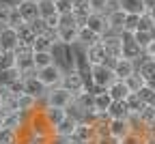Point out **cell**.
I'll return each instance as SVG.
<instances>
[{"mask_svg": "<svg viewBox=\"0 0 155 144\" xmlns=\"http://www.w3.org/2000/svg\"><path fill=\"white\" fill-rule=\"evenodd\" d=\"M75 101V93L67 90L65 86H56V88H50L45 93V106H52V108H71Z\"/></svg>", "mask_w": 155, "mask_h": 144, "instance_id": "1", "label": "cell"}, {"mask_svg": "<svg viewBox=\"0 0 155 144\" xmlns=\"http://www.w3.org/2000/svg\"><path fill=\"white\" fill-rule=\"evenodd\" d=\"M35 75H37L39 82H41V84L50 90V88H56V86H61V84H63L65 71L58 67L56 63H52V65H48V67H43V69H37Z\"/></svg>", "mask_w": 155, "mask_h": 144, "instance_id": "2", "label": "cell"}, {"mask_svg": "<svg viewBox=\"0 0 155 144\" xmlns=\"http://www.w3.org/2000/svg\"><path fill=\"white\" fill-rule=\"evenodd\" d=\"M69 140H73L78 144H93L97 140L95 125L88 123V120H78V125H75V129H73V133H71Z\"/></svg>", "mask_w": 155, "mask_h": 144, "instance_id": "3", "label": "cell"}, {"mask_svg": "<svg viewBox=\"0 0 155 144\" xmlns=\"http://www.w3.org/2000/svg\"><path fill=\"white\" fill-rule=\"evenodd\" d=\"M131 133V125L129 118H108V138L119 144L123 138H127Z\"/></svg>", "mask_w": 155, "mask_h": 144, "instance_id": "4", "label": "cell"}, {"mask_svg": "<svg viewBox=\"0 0 155 144\" xmlns=\"http://www.w3.org/2000/svg\"><path fill=\"white\" fill-rule=\"evenodd\" d=\"M91 77H93V84L101 90H106L114 82V73L108 65H93L91 67Z\"/></svg>", "mask_w": 155, "mask_h": 144, "instance_id": "5", "label": "cell"}, {"mask_svg": "<svg viewBox=\"0 0 155 144\" xmlns=\"http://www.w3.org/2000/svg\"><path fill=\"white\" fill-rule=\"evenodd\" d=\"M24 127H28V133H32V136H50L52 138V127L48 125V120L43 118L41 112H30V118Z\"/></svg>", "mask_w": 155, "mask_h": 144, "instance_id": "6", "label": "cell"}, {"mask_svg": "<svg viewBox=\"0 0 155 144\" xmlns=\"http://www.w3.org/2000/svg\"><path fill=\"white\" fill-rule=\"evenodd\" d=\"M0 125L5 129H13V131H19L24 127V114L19 110H0Z\"/></svg>", "mask_w": 155, "mask_h": 144, "instance_id": "7", "label": "cell"}, {"mask_svg": "<svg viewBox=\"0 0 155 144\" xmlns=\"http://www.w3.org/2000/svg\"><path fill=\"white\" fill-rule=\"evenodd\" d=\"M22 82H24V93H26V95H30V97H35L37 101L48 93V88L41 84V82H39V77H37L35 73L24 75V77H22Z\"/></svg>", "mask_w": 155, "mask_h": 144, "instance_id": "8", "label": "cell"}, {"mask_svg": "<svg viewBox=\"0 0 155 144\" xmlns=\"http://www.w3.org/2000/svg\"><path fill=\"white\" fill-rule=\"evenodd\" d=\"M82 26H86L88 30H93L95 34H99V37H106V32L110 30V28H108V19H106V15H101V13H91V15L84 19Z\"/></svg>", "mask_w": 155, "mask_h": 144, "instance_id": "9", "label": "cell"}, {"mask_svg": "<svg viewBox=\"0 0 155 144\" xmlns=\"http://www.w3.org/2000/svg\"><path fill=\"white\" fill-rule=\"evenodd\" d=\"M75 125H78V118L71 116V114H67V116L54 127L52 136H54V138H61V140H69L71 133H73V129H75Z\"/></svg>", "mask_w": 155, "mask_h": 144, "instance_id": "10", "label": "cell"}, {"mask_svg": "<svg viewBox=\"0 0 155 144\" xmlns=\"http://www.w3.org/2000/svg\"><path fill=\"white\" fill-rule=\"evenodd\" d=\"M134 71H136L134 60H127V58H116V60H114V65H112L114 80H127Z\"/></svg>", "mask_w": 155, "mask_h": 144, "instance_id": "11", "label": "cell"}, {"mask_svg": "<svg viewBox=\"0 0 155 144\" xmlns=\"http://www.w3.org/2000/svg\"><path fill=\"white\" fill-rule=\"evenodd\" d=\"M15 54V52H13ZM15 69L19 71V75H30L35 73V63H32V50L24 52V54H15Z\"/></svg>", "mask_w": 155, "mask_h": 144, "instance_id": "12", "label": "cell"}, {"mask_svg": "<svg viewBox=\"0 0 155 144\" xmlns=\"http://www.w3.org/2000/svg\"><path fill=\"white\" fill-rule=\"evenodd\" d=\"M101 45H104L108 58H114V60L121 58V47H123V39H121V37H116V34H112V37H101Z\"/></svg>", "mask_w": 155, "mask_h": 144, "instance_id": "13", "label": "cell"}, {"mask_svg": "<svg viewBox=\"0 0 155 144\" xmlns=\"http://www.w3.org/2000/svg\"><path fill=\"white\" fill-rule=\"evenodd\" d=\"M61 86H65L67 90H71V93H80V90H84V80H82V73L78 71V69H71L69 73H65V77H63V84Z\"/></svg>", "mask_w": 155, "mask_h": 144, "instance_id": "14", "label": "cell"}, {"mask_svg": "<svg viewBox=\"0 0 155 144\" xmlns=\"http://www.w3.org/2000/svg\"><path fill=\"white\" fill-rule=\"evenodd\" d=\"M17 32H15V28H9V26H5V28H0V50L2 52H13L15 47H17Z\"/></svg>", "mask_w": 155, "mask_h": 144, "instance_id": "15", "label": "cell"}, {"mask_svg": "<svg viewBox=\"0 0 155 144\" xmlns=\"http://www.w3.org/2000/svg\"><path fill=\"white\" fill-rule=\"evenodd\" d=\"M54 43H58L56 37H54V32L37 34V37H35V41H32V45H30V50H32V52H52Z\"/></svg>", "mask_w": 155, "mask_h": 144, "instance_id": "16", "label": "cell"}, {"mask_svg": "<svg viewBox=\"0 0 155 144\" xmlns=\"http://www.w3.org/2000/svg\"><path fill=\"white\" fill-rule=\"evenodd\" d=\"M106 58H108V54H106V50L101 45V41H99V43H95V45H91V47H86V63H88V67L104 65Z\"/></svg>", "mask_w": 155, "mask_h": 144, "instance_id": "17", "label": "cell"}, {"mask_svg": "<svg viewBox=\"0 0 155 144\" xmlns=\"http://www.w3.org/2000/svg\"><path fill=\"white\" fill-rule=\"evenodd\" d=\"M110 106H112V97L108 95V90H101V93L93 95V110H95L97 116H106Z\"/></svg>", "mask_w": 155, "mask_h": 144, "instance_id": "18", "label": "cell"}, {"mask_svg": "<svg viewBox=\"0 0 155 144\" xmlns=\"http://www.w3.org/2000/svg\"><path fill=\"white\" fill-rule=\"evenodd\" d=\"M54 37L58 43H65V45H71L78 41V26H58L54 30Z\"/></svg>", "mask_w": 155, "mask_h": 144, "instance_id": "19", "label": "cell"}, {"mask_svg": "<svg viewBox=\"0 0 155 144\" xmlns=\"http://www.w3.org/2000/svg\"><path fill=\"white\" fill-rule=\"evenodd\" d=\"M41 114H43V118L48 120V125L52 127V131H54V127L61 123L65 116H67V110H63V108H52V106H45L43 110H41Z\"/></svg>", "mask_w": 155, "mask_h": 144, "instance_id": "20", "label": "cell"}, {"mask_svg": "<svg viewBox=\"0 0 155 144\" xmlns=\"http://www.w3.org/2000/svg\"><path fill=\"white\" fill-rule=\"evenodd\" d=\"M138 75L144 80V86L155 90V63L153 60H149V58L144 60V63L140 65V69H138Z\"/></svg>", "mask_w": 155, "mask_h": 144, "instance_id": "21", "label": "cell"}, {"mask_svg": "<svg viewBox=\"0 0 155 144\" xmlns=\"http://www.w3.org/2000/svg\"><path fill=\"white\" fill-rule=\"evenodd\" d=\"M142 56V50L138 47V43L131 39V34L127 39H123V47H121V58H127V60H136Z\"/></svg>", "mask_w": 155, "mask_h": 144, "instance_id": "22", "label": "cell"}, {"mask_svg": "<svg viewBox=\"0 0 155 144\" xmlns=\"http://www.w3.org/2000/svg\"><path fill=\"white\" fill-rule=\"evenodd\" d=\"M106 90L112 97V101H125V97L129 95V88H127V84H125L123 80H114Z\"/></svg>", "mask_w": 155, "mask_h": 144, "instance_id": "23", "label": "cell"}, {"mask_svg": "<svg viewBox=\"0 0 155 144\" xmlns=\"http://www.w3.org/2000/svg\"><path fill=\"white\" fill-rule=\"evenodd\" d=\"M116 5L123 13H134V15H142L147 13L144 9V0H116Z\"/></svg>", "mask_w": 155, "mask_h": 144, "instance_id": "24", "label": "cell"}, {"mask_svg": "<svg viewBox=\"0 0 155 144\" xmlns=\"http://www.w3.org/2000/svg\"><path fill=\"white\" fill-rule=\"evenodd\" d=\"M17 11H19V15L24 17V22H26V24L35 22V19L39 17V9H37V5H35V2H26V0H19Z\"/></svg>", "mask_w": 155, "mask_h": 144, "instance_id": "25", "label": "cell"}, {"mask_svg": "<svg viewBox=\"0 0 155 144\" xmlns=\"http://www.w3.org/2000/svg\"><path fill=\"white\" fill-rule=\"evenodd\" d=\"M35 108H37V99L35 97H30L26 93L15 97V110H19L22 114H30V112H35Z\"/></svg>", "mask_w": 155, "mask_h": 144, "instance_id": "26", "label": "cell"}, {"mask_svg": "<svg viewBox=\"0 0 155 144\" xmlns=\"http://www.w3.org/2000/svg\"><path fill=\"white\" fill-rule=\"evenodd\" d=\"M99 41H101V37L95 34L93 30H88L86 26H80V28H78V41H75V43H82L84 47H91V45H95V43H99Z\"/></svg>", "mask_w": 155, "mask_h": 144, "instance_id": "27", "label": "cell"}, {"mask_svg": "<svg viewBox=\"0 0 155 144\" xmlns=\"http://www.w3.org/2000/svg\"><path fill=\"white\" fill-rule=\"evenodd\" d=\"M136 118L140 120V125L147 129V127H153L155 125V106H144L138 114H136Z\"/></svg>", "mask_w": 155, "mask_h": 144, "instance_id": "28", "label": "cell"}, {"mask_svg": "<svg viewBox=\"0 0 155 144\" xmlns=\"http://www.w3.org/2000/svg\"><path fill=\"white\" fill-rule=\"evenodd\" d=\"M108 118H129V110L125 106V101H112V106L106 112Z\"/></svg>", "mask_w": 155, "mask_h": 144, "instance_id": "29", "label": "cell"}, {"mask_svg": "<svg viewBox=\"0 0 155 144\" xmlns=\"http://www.w3.org/2000/svg\"><path fill=\"white\" fill-rule=\"evenodd\" d=\"M22 75H19V71L15 69V67H9V69H0V88H7V86H11L15 80H19Z\"/></svg>", "mask_w": 155, "mask_h": 144, "instance_id": "30", "label": "cell"}, {"mask_svg": "<svg viewBox=\"0 0 155 144\" xmlns=\"http://www.w3.org/2000/svg\"><path fill=\"white\" fill-rule=\"evenodd\" d=\"M106 19H108V28H112V30H123L125 13H123L121 9H114V11H110V13L106 15Z\"/></svg>", "mask_w": 155, "mask_h": 144, "instance_id": "31", "label": "cell"}, {"mask_svg": "<svg viewBox=\"0 0 155 144\" xmlns=\"http://www.w3.org/2000/svg\"><path fill=\"white\" fill-rule=\"evenodd\" d=\"M32 63H35V71H37V69H43V67L52 65L54 56H52V52H32Z\"/></svg>", "mask_w": 155, "mask_h": 144, "instance_id": "32", "label": "cell"}, {"mask_svg": "<svg viewBox=\"0 0 155 144\" xmlns=\"http://www.w3.org/2000/svg\"><path fill=\"white\" fill-rule=\"evenodd\" d=\"M125 106H127V110H129V116H136V114L144 108V103L140 101L138 93H129V95L125 97Z\"/></svg>", "mask_w": 155, "mask_h": 144, "instance_id": "33", "label": "cell"}, {"mask_svg": "<svg viewBox=\"0 0 155 144\" xmlns=\"http://www.w3.org/2000/svg\"><path fill=\"white\" fill-rule=\"evenodd\" d=\"M15 32H17V41H19V43H24V45H28V47L32 45V41H35V37H37V34L32 32V28H30L28 24L19 26V28H17Z\"/></svg>", "mask_w": 155, "mask_h": 144, "instance_id": "34", "label": "cell"}, {"mask_svg": "<svg viewBox=\"0 0 155 144\" xmlns=\"http://www.w3.org/2000/svg\"><path fill=\"white\" fill-rule=\"evenodd\" d=\"M138 24H140V15H134V13H125V22H123V32L131 34L138 30Z\"/></svg>", "mask_w": 155, "mask_h": 144, "instance_id": "35", "label": "cell"}, {"mask_svg": "<svg viewBox=\"0 0 155 144\" xmlns=\"http://www.w3.org/2000/svg\"><path fill=\"white\" fill-rule=\"evenodd\" d=\"M131 39L138 43V47L140 50H144L151 41H153V32H144V30H136V32H131Z\"/></svg>", "mask_w": 155, "mask_h": 144, "instance_id": "36", "label": "cell"}, {"mask_svg": "<svg viewBox=\"0 0 155 144\" xmlns=\"http://www.w3.org/2000/svg\"><path fill=\"white\" fill-rule=\"evenodd\" d=\"M125 82V84H127V88H129V93H138L142 86H144V80L138 75V71H134L127 80H123Z\"/></svg>", "mask_w": 155, "mask_h": 144, "instance_id": "37", "label": "cell"}, {"mask_svg": "<svg viewBox=\"0 0 155 144\" xmlns=\"http://www.w3.org/2000/svg\"><path fill=\"white\" fill-rule=\"evenodd\" d=\"M26 22H24V17L19 15V11H17V7H11V13H9V19H7V26L9 28H19V26H24Z\"/></svg>", "mask_w": 155, "mask_h": 144, "instance_id": "38", "label": "cell"}, {"mask_svg": "<svg viewBox=\"0 0 155 144\" xmlns=\"http://www.w3.org/2000/svg\"><path fill=\"white\" fill-rule=\"evenodd\" d=\"M0 144H19V136L13 129H0Z\"/></svg>", "mask_w": 155, "mask_h": 144, "instance_id": "39", "label": "cell"}, {"mask_svg": "<svg viewBox=\"0 0 155 144\" xmlns=\"http://www.w3.org/2000/svg\"><path fill=\"white\" fill-rule=\"evenodd\" d=\"M37 9H39V17L41 19H45L52 13H56L54 11V0H41V2H37Z\"/></svg>", "mask_w": 155, "mask_h": 144, "instance_id": "40", "label": "cell"}, {"mask_svg": "<svg viewBox=\"0 0 155 144\" xmlns=\"http://www.w3.org/2000/svg\"><path fill=\"white\" fill-rule=\"evenodd\" d=\"M138 97H140V101H142L144 106H155V90H153V88L142 86V88L138 90Z\"/></svg>", "mask_w": 155, "mask_h": 144, "instance_id": "41", "label": "cell"}, {"mask_svg": "<svg viewBox=\"0 0 155 144\" xmlns=\"http://www.w3.org/2000/svg\"><path fill=\"white\" fill-rule=\"evenodd\" d=\"M54 11L58 15H69L73 11V5H71V0H54Z\"/></svg>", "mask_w": 155, "mask_h": 144, "instance_id": "42", "label": "cell"}, {"mask_svg": "<svg viewBox=\"0 0 155 144\" xmlns=\"http://www.w3.org/2000/svg\"><path fill=\"white\" fill-rule=\"evenodd\" d=\"M5 93H7V95H11V97H19V95H22V93H24V82H22V77L15 80L11 86H7V88H5Z\"/></svg>", "mask_w": 155, "mask_h": 144, "instance_id": "43", "label": "cell"}, {"mask_svg": "<svg viewBox=\"0 0 155 144\" xmlns=\"http://www.w3.org/2000/svg\"><path fill=\"white\" fill-rule=\"evenodd\" d=\"M108 2H110V0H88V7H91L93 13H101V15H104Z\"/></svg>", "mask_w": 155, "mask_h": 144, "instance_id": "44", "label": "cell"}, {"mask_svg": "<svg viewBox=\"0 0 155 144\" xmlns=\"http://www.w3.org/2000/svg\"><path fill=\"white\" fill-rule=\"evenodd\" d=\"M43 22H45L48 32H52V30H56L58 26H61V15H58V13H52L50 17H45V19H43Z\"/></svg>", "mask_w": 155, "mask_h": 144, "instance_id": "45", "label": "cell"}, {"mask_svg": "<svg viewBox=\"0 0 155 144\" xmlns=\"http://www.w3.org/2000/svg\"><path fill=\"white\" fill-rule=\"evenodd\" d=\"M144 142V133H138V131H131L127 138H123L119 144H142Z\"/></svg>", "mask_w": 155, "mask_h": 144, "instance_id": "46", "label": "cell"}, {"mask_svg": "<svg viewBox=\"0 0 155 144\" xmlns=\"http://www.w3.org/2000/svg\"><path fill=\"white\" fill-rule=\"evenodd\" d=\"M15 67V54L13 52H2V58H0V69H9Z\"/></svg>", "mask_w": 155, "mask_h": 144, "instance_id": "47", "label": "cell"}, {"mask_svg": "<svg viewBox=\"0 0 155 144\" xmlns=\"http://www.w3.org/2000/svg\"><path fill=\"white\" fill-rule=\"evenodd\" d=\"M138 30H144V32H153L155 28H153V19L147 15V13H142L140 15V24H138Z\"/></svg>", "mask_w": 155, "mask_h": 144, "instance_id": "48", "label": "cell"}, {"mask_svg": "<svg viewBox=\"0 0 155 144\" xmlns=\"http://www.w3.org/2000/svg\"><path fill=\"white\" fill-rule=\"evenodd\" d=\"M28 26L32 28V32H35V34H45V32H48V28H45V22H43L41 17H37L35 22H30Z\"/></svg>", "mask_w": 155, "mask_h": 144, "instance_id": "49", "label": "cell"}, {"mask_svg": "<svg viewBox=\"0 0 155 144\" xmlns=\"http://www.w3.org/2000/svg\"><path fill=\"white\" fill-rule=\"evenodd\" d=\"M50 136H32V133H28V138L24 140V144H50Z\"/></svg>", "mask_w": 155, "mask_h": 144, "instance_id": "50", "label": "cell"}, {"mask_svg": "<svg viewBox=\"0 0 155 144\" xmlns=\"http://www.w3.org/2000/svg\"><path fill=\"white\" fill-rule=\"evenodd\" d=\"M11 7H13V5L0 2V24H7V19H9V13H11Z\"/></svg>", "mask_w": 155, "mask_h": 144, "instance_id": "51", "label": "cell"}, {"mask_svg": "<svg viewBox=\"0 0 155 144\" xmlns=\"http://www.w3.org/2000/svg\"><path fill=\"white\" fill-rule=\"evenodd\" d=\"M142 54H144V56H147V58H151V56H153V54H155V39H153V41H151V43H149V45H147V47H144V50H142Z\"/></svg>", "mask_w": 155, "mask_h": 144, "instance_id": "52", "label": "cell"}, {"mask_svg": "<svg viewBox=\"0 0 155 144\" xmlns=\"http://www.w3.org/2000/svg\"><path fill=\"white\" fill-rule=\"evenodd\" d=\"M153 7H155V0H144V9L147 11H151Z\"/></svg>", "mask_w": 155, "mask_h": 144, "instance_id": "53", "label": "cell"}, {"mask_svg": "<svg viewBox=\"0 0 155 144\" xmlns=\"http://www.w3.org/2000/svg\"><path fill=\"white\" fill-rule=\"evenodd\" d=\"M142 144H155V138H149V136H144V142Z\"/></svg>", "mask_w": 155, "mask_h": 144, "instance_id": "54", "label": "cell"}, {"mask_svg": "<svg viewBox=\"0 0 155 144\" xmlns=\"http://www.w3.org/2000/svg\"><path fill=\"white\" fill-rule=\"evenodd\" d=\"M50 144H65V140H61V138H54V140H50Z\"/></svg>", "mask_w": 155, "mask_h": 144, "instance_id": "55", "label": "cell"}, {"mask_svg": "<svg viewBox=\"0 0 155 144\" xmlns=\"http://www.w3.org/2000/svg\"><path fill=\"white\" fill-rule=\"evenodd\" d=\"M147 15H149V17H151V19H153V17H155V7H153V9H151V11H147Z\"/></svg>", "mask_w": 155, "mask_h": 144, "instance_id": "56", "label": "cell"}, {"mask_svg": "<svg viewBox=\"0 0 155 144\" xmlns=\"http://www.w3.org/2000/svg\"><path fill=\"white\" fill-rule=\"evenodd\" d=\"M0 110H2V88H0Z\"/></svg>", "mask_w": 155, "mask_h": 144, "instance_id": "57", "label": "cell"}, {"mask_svg": "<svg viewBox=\"0 0 155 144\" xmlns=\"http://www.w3.org/2000/svg\"><path fill=\"white\" fill-rule=\"evenodd\" d=\"M65 144H78V142H73V140H65Z\"/></svg>", "mask_w": 155, "mask_h": 144, "instance_id": "58", "label": "cell"}, {"mask_svg": "<svg viewBox=\"0 0 155 144\" xmlns=\"http://www.w3.org/2000/svg\"><path fill=\"white\" fill-rule=\"evenodd\" d=\"M26 2H35L37 5V2H41V0H26Z\"/></svg>", "mask_w": 155, "mask_h": 144, "instance_id": "59", "label": "cell"}, {"mask_svg": "<svg viewBox=\"0 0 155 144\" xmlns=\"http://www.w3.org/2000/svg\"><path fill=\"white\" fill-rule=\"evenodd\" d=\"M149 60H153V63H155V54H153V56H151V58H149Z\"/></svg>", "mask_w": 155, "mask_h": 144, "instance_id": "60", "label": "cell"}, {"mask_svg": "<svg viewBox=\"0 0 155 144\" xmlns=\"http://www.w3.org/2000/svg\"><path fill=\"white\" fill-rule=\"evenodd\" d=\"M153 28H155V17H153Z\"/></svg>", "mask_w": 155, "mask_h": 144, "instance_id": "61", "label": "cell"}, {"mask_svg": "<svg viewBox=\"0 0 155 144\" xmlns=\"http://www.w3.org/2000/svg\"><path fill=\"white\" fill-rule=\"evenodd\" d=\"M0 58H2V50H0Z\"/></svg>", "mask_w": 155, "mask_h": 144, "instance_id": "62", "label": "cell"}, {"mask_svg": "<svg viewBox=\"0 0 155 144\" xmlns=\"http://www.w3.org/2000/svg\"><path fill=\"white\" fill-rule=\"evenodd\" d=\"M0 129H2V125H0Z\"/></svg>", "mask_w": 155, "mask_h": 144, "instance_id": "63", "label": "cell"}]
</instances>
